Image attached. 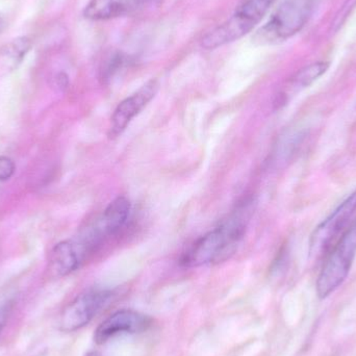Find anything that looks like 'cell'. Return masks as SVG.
I'll use <instances>...</instances> for the list:
<instances>
[{"label":"cell","mask_w":356,"mask_h":356,"mask_svg":"<svg viewBox=\"0 0 356 356\" xmlns=\"http://www.w3.org/2000/svg\"><path fill=\"white\" fill-rule=\"evenodd\" d=\"M89 255L74 240L63 241L52 248L49 254V270L54 275L66 276L81 268Z\"/></svg>","instance_id":"9c48e42d"},{"label":"cell","mask_w":356,"mask_h":356,"mask_svg":"<svg viewBox=\"0 0 356 356\" xmlns=\"http://www.w3.org/2000/svg\"><path fill=\"white\" fill-rule=\"evenodd\" d=\"M131 202L127 197H118L113 200L102 213V218L95 223L96 228L102 238L115 236L129 220L131 213Z\"/></svg>","instance_id":"8fae6325"},{"label":"cell","mask_w":356,"mask_h":356,"mask_svg":"<svg viewBox=\"0 0 356 356\" xmlns=\"http://www.w3.org/2000/svg\"><path fill=\"white\" fill-rule=\"evenodd\" d=\"M159 85L156 79L146 83L141 89L138 90L135 94L123 100L113 114L111 119L110 131L108 137L117 138L129 127L134 118L145 108V106L156 97L158 93Z\"/></svg>","instance_id":"52a82bcc"},{"label":"cell","mask_w":356,"mask_h":356,"mask_svg":"<svg viewBox=\"0 0 356 356\" xmlns=\"http://www.w3.org/2000/svg\"><path fill=\"white\" fill-rule=\"evenodd\" d=\"M8 309V307H3L1 309H0V334H1L2 328H3L4 323H6V309Z\"/></svg>","instance_id":"e0dca14e"},{"label":"cell","mask_w":356,"mask_h":356,"mask_svg":"<svg viewBox=\"0 0 356 356\" xmlns=\"http://www.w3.org/2000/svg\"><path fill=\"white\" fill-rule=\"evenodd\" d=\"M254 209L241 202L218 227L196 241L180 259V265L194 268L223 263L232 257L244 238Z\"/></svg>","instance_id":"6da1fadb"},{"label":"cell","mask_w":356,"mask_h":356,"mask_svg":"<svg viewBox=\"0 0 356 356\" xmlns=\"http://www.w3.org/2000/svg\"><path fill=\"white\" fill-rule=\"evenodd\" d=\"M356 6V0H347L346 3L343 6L342 12L341 14L337 17V20H338V24H341L343 21L345 20L347 16H348L349 13L353 8H355Z\"/></svg>","instance_id":"9a60e30c"},{"label":"cell","mask_w":356,"mask_h":356,"mask_svg":"<svg viewBox=\"0 0 356 356\" xmlns=\"http://www.w3.org/2000/svg\"><path fill=\"white\" fill-rule=\"evenodd\" d=\"M154 0H90L83 16L90 20H110L129 16Z\"/></svg>","instance_id":"30bf717a"},{"label":"cell","mask_w":356,"mask_h":356,"mask_svg":"<svg viewBox=\"0 0 356 356\" xmlns=\"http://www.w3.org/2000/svg\"><path fill=\"white\" fill-rule=\"evenodd\" d=\"M4 29V21L2 20L1 18H0V31H2V29Z\"/></svg>","instance_id":"ac0fdd59"},{"label":"cell","mask_w":356,"mask_h":356,"mask_svg":"<svg viewBox=\"0 0 356 356\" xmlns=\"http://www.w3.org/2000/svg\"><path fill=\"white\" fill-rule=\"evenodd\" d=\"M86 356H100V355L96 353H88V355Z\"/></svg>","instance_id":"d6986e66"},{"label":"cell","mask_w":356,"mask_h":356,"mask_svg":"<svg viewBox=\"0 0 356 356\" xmlns=\"http://www.w3.org/2000/svg\"><path fill=\"white\" fill-rule=\"evenodd\" d=\"M16 166L8 156H0V181H6L14 175Z\"/></svg>","instance_id":"5bb4252c"},{"label":"cell","mask_w":356,"mask_h":356,"mask_svg":"<svg viewBox=\"0 0 356 356\" xmlns=\"http://www.w3.org/2000/svg\"><path fill=\"white\" fill-rule=\"evenodd\" d=\"M152 319L139 312L121 309L106 318L96 330L94 340L102 345L121 334H137L147 330Z\"/></svg>","instance_id":"ba28073f"},{"label":"cell","mask_w":356,"mask_h":356,"mask_svg":"<svg viewBox=\"0 0 356 356\" xmlns=\"http://www.w3.org/2000/svg\"><path fill=\"white\" fill-rule=\"evenodd\" d=\"M316 2L317 0H284L268 22L255 33L253 42L267 45L290 39L309 22Z\"/></svg>","instance_id":"7a4b0ae2"},{"label":"cell","mask_w":356,"mask_h":356,"mask_svg":"<svg viewBox=\"0 0 356 356\" xmlns=\"http://www.w3.org/2000/svg\"><path fill=\"white\" fill-rule=\"evenodd\" d=\"M112 291L106 289H91L77 296L60 318V328L63 332H71L81 330L89 324L112 300Z\"/></svg>","instance_id":"5b68a950"},{"label":"cell","mask_w":356,"mask_h":356,"mask_svg":"<svg viewBox=\"0 0 356 356\" xmlns=\"http://www.w3.org/2000/svg\"><path fill=\"white\" fill-rule=\"evenodd\" d=\"M29 47H31V42L29 39L19 38L8 45V54H10L15 60H21L29 51Z\"/></svg>","instance_id":"4fadbf2b"},{"label":"cell","mask_w":356,"mask_h":356,"mask_svg":"<svg viewBox=\"0 0 356 356\" xmlns=\"http://www.w3.org/2000/svg\"><path fill=\"white\" fill-rule=\"evenodd\" d=\"M328 67H330L328 63L318 62L301 69L291 79L290 83L282 97L286 98L289 94L296 93L309 87L327 71Z\"/></svg>","instance_id":"7c38bea8"},{"label":"cell","mask_w":356,"mask_h":356,"mask_svg":"<svg viewBox=\"0 0 356 356\" xmlns=\"http://www.w3.org/2000/svg\"><path fill=\"white\" fill-rule=\"evenodd\" d=\"M274 1L275 0H240L232 16L203 38L202 47L216 49L238 41L261 22Z\"/></svg>","instance_id":"3957f363"},{"label":"cell","mask_w":356,"mask_h":356,"mask_svg":"<svg viewBox=\"0 0 356 356\" xmlns=\"http://www.w3.org/2000/svg\"><path fill=\"white\" fill-rule=\"evenodd\" d=\"M356 211V191L347 197L312 234L309 242V254L320 257L325 254L336 238L348 225Z\"/></svg>","instance_id":"8992f818"},{"label":"cell","mask_w":356,"mask_h":356,"mask_svg":"<svg viewBox=\"0 0 356 356\" xmlns=\"http://www.w3.org/2000/svg\"><path fill=\"white\" fill-rule=\"evenodd\" d=\"M355 257L356 222L342 234L324 263L317 280L320 298H327L346 280Z\"/></svg>","instance_id":"277c9868"},{"label":"cell","mask_w":356,"mask_h":356,"mask_svg":"<svg viewBox=\"0 0 356 356\" xmlns=\"http://www.w3.org/2000/svg\"><path fill=\"white\" fill-rule=\"evenodd\" d=\"M56 83H58V87L65 89V88L68 86V77H67V75L64 74V73H60V74L56 76Z\"/></svg>","instance_id":"2e32d148"}]
</instances>
